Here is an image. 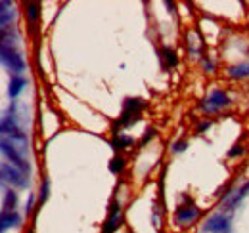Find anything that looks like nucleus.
<instances>
[{
  "mask_svg": "<svg viewBox=\"0 0 249 233\" xmlns=\"http://www.w3.org/2000/svg\"><path fill=\"white\" fill-rule=\"evenodd\" d=\"M2 63H4V67L14 77H19L25 71V61H23V58L14 50V46H8V44H2Z\"/></svg>",
  "mask_w": 249,
  "mask_h": 233,
  "instance_id": "nucleus-1",
  "label": "nucleus"
},
{
  "mask_svg": "<svg viewBox=\"0 0 249 233\" xmlns=\"http://www.w3.org/2000/svg\"><path fill=\"white\" fill-rule=\"evenodd\" d=\"M142 109H144V100H140V98L124 100L123 113L119 116V126H128V124L136 122L140 113H142Z\"/></svg>",
  "mask_w": 249,
  "mask_h": 233,
  "instance_id": "nucleus-2",
  "label": "nucleus"
},
{
  "mask_svg": "<svg viewBox=\"0 0 249 233\" xmlns=\"http://www.w3.org/2000/svg\"><path fill=\"white\" fill-rule=\"evenodd\" d=\"M2 153H4L6 159H10V163H12L16 168H19L21 172H29V165H27V161H25V155L19 153V151L14 147V144H10L6 138H2Z\"/></svg>",
  "mask_w": 249,
  "mask_h": 233,
  "instance_id": "nucleus-3",
  "label": "nucleus"
},
{
  "mask_svg": "<svg viewBox=\"0 0 249 233\" xmlns=\"http://www.w3.org/2000/svg\"><path fill=\"white\" fill-rule=\"evenodd\" d=\"M2 182H10L16 187H25L27 185L25 172H21L19 168H16L14 165H8V163H2Z\"/></svg>",
  "mask_w": 249,
  "mask_h": 233,
  "instance_id": "nucleus-4",
  "label": "nucleus"
},
{
  "mask_svg": "<svg viewBox=\"0 0 249 233\" xmlns=\"http://www.w3.org/2000/svg\"><path fill=\"white\" fill-rule=\"evenodd\" d=\"M228 103H230V98H228L222 90H215V92H211V94H209L207 103H205L203 107H205V111H217V109L226 107Z\"/></svg>",
  "mask_w": 249,
  "mask_h": 233,
  "instance_id": "nucleus-5",
  "label": "nucleus"
},
{
  "mask_svg": "<svg viewBox=\"0 0 249 233\" xmlns=\"http://www.w3.org/2000/svg\"><path fill=\"white\" fill-rule=\"evenodd\" d=\"M121 220H123V216H121L119 203L113 201V203H111V208H109V216H107L106 226H104V233H113L119 226H121Z\"/></svg>",
  "mask_w": 249,
  "mask_h": 233,
  "instance_id": "nucleus-6",
  "label": "nucleus"
},
{
  "mask_svg": "<svg viewBox=\"0 0 249 233\" xmlns=\"http://www.w3.org/2000/svg\"><path fill=\"white\" fill-rule=\"evenodd\" d=\"M199 216V208L197 206H180L177 212H175V222L180 224V226H188L192 224L196 218Z\"/></svg>",
  "mask_w": 249,
  "mask_h": 233,
  "instance_id": "nucleus-7",
  "label": "nucleus"
},
{
  "mask_svg": "<svg viewBox=\"0 0 249 233\" xmlns=\"http://www.w3.org/2000/svg\"><path fill=\"white\" fill-rule=\"evenodd\" d=\"M228 228H230V224H228V218L224 214L211 216L207 220V224H205V232H211V233H226Z\"/></svg>",
  "mask_w": 249,
  "mask_h": 233,
  "instance_id": "nucleus-8",
  "label": "nucleus"
},
{
  "mask_svg": "<svg viewBox=\"0 0 249 233\" xmlns=\"http://www.w3.org/2000/svg\"><path fill=\"white\" fill-rule=\"evenodd\" d=\"M19 222H21V218H19V214H18V212H2V226H0V230H2V232H6L8 228L18 226Z\"/></svg>",
  "mask_w": 249,
  "mask_h": 233,
  "instance_id": "nucleus-9",
  "label": "nucleus"
},
{
  "mask_svg": "<svg viewBox=\"0 0 249 233\" xmlns=\"http://www.w3.org/2000/svg\"><path fill=\"white\" fill-rule=\"evenodd\" d=\"M25 79L23 77H12V81H10V86H8V94H10V98H16L23 88H25Z\"/></svg>",
  "mask_w": 249,
  "mask_h": 233,
  "instance_id": "nucleus-10",
  "label": "nucleus"
},
{
  "mask_svg": "<svg viewBox=\"0 0 249 233\" xmlns=\"http://www.w3.org/2000/svg\"><path fill=\"white\" fill-rule=\"evenodd\" d=\"M228 75L232 79H246L249 77V63H240V65H234L228 69Z\"/></svg>",
  "mask_w": 249,
  "mask_h": 233,
  "instance_id": "nucleus-11",
  "label": "nucleus"
},
{
  "mask_svg": "<svg viewBox=\"0 0 249 233\" xmlns=\"http://www.w3.org/2000/svg\"><path fill=\"white\" fill-rule=\"evenodd\" d=\"M159 54H161V59H165V67H175L178 63V58H177L175 50L169 48V46H165L163 50H159Z\"/></svg>",
  "mask_w": 249,
  "mask_h": 233,
  "instance_id": "nucleus-12",
  "label": "nucleus"
},
{
  "mask_svg": "<svg viewBox=\"0 0 249 233\" xmlns=\"http://www.w3.org/2000/svg\"><path fill=\"white\" fill-rule=\"evenodd\" d=\"M18 203V195L14 189H8L4 193V212H14V206Z\"/></svg>",
  "mask_w": 249,
  "mask_h": 233,
  "instance_id": "nucleus-13",
  "label": "nucleus"
},
{
  "mask_svg": "<svg viewBox=\"0 0 249 233\" xmlns=\"http://www.w3.org/2000/svg\"><path fill=\"white\" fill-rule=\"evenodd\" d=\"M124 168V159L121 155H117V157H113L111 159V163H109V170L113 172V174H121V170Z\"/></svg>",
  "mask_w": 249,
  "mask_h": 233,
  "instance_id": "nucleus-14",
  "label": "nucleus"
},
{
  "mask_svg": "<svg viewBox=\"0 0 249 233\" xmlns=\"http://www.w3.org/2000/svg\"><path fill=\"white\" fill-rule=\"evenodd\" d=\"M111 146L115 151H119V149H124L126 146H132V138L130 136H117L113 142H111Z\"/></svg>",
  "mask_w": 249,
  "mask_h": 233,
  "instance_id": "nucleus-15",
  "label": "nucleus"
},
{
  "mask_svg": "<svg viewBox=\"0 0 249 233\" xmlns=\"http://www.w3.org/2000/svg\"><path fill=\"white\" fill-rule=\"evenodd\" d=\"M27 16H29V21L35 23L40 16V6L38 4H27Z\"/></svg>",
  "mask_w": 249,
  "mask_h": 233,
  "instance_id": "nucleus-16",
  "label": "nucleus"
},
{
  "mask_svg": "<svg viewBox=\"0 0 249 233\" xmlns=\"http://www.w3.org/2000/svg\"><path fill=\"white\" fill-rule=\"evenodd\" d=\"M48 197V180H42V189H40V201H46Z\"/></svg>",
  "mask_w": 249,
  "mask_h": 233,
  "instance_id": "nucleus-17",
  "label": "nucleus"
},
{
  "mask_svg": "<svg viewBox=\"0 0 249 233\" xmlns=\"http://www.w3.org/2000/svg\"><path fill=\"white\" fill-rule=\"evenodd\" d=\"M184 149H186V144H184V142H177L175 147H173L175 153H180V151H184Z\"/></svg>",
  "mask_w": 249,
  "mask_h": 233,
  "instance_id": "nucleus-18",
  "label": "nucleus"
},
{
  "mask_svg": "<svg viewBox=\"0 0 249 233\" xmlns=\"http://www.w3.org/2000/svg\"><path fill=\"white\" fill-rule=\"evenodd\" d=\"M152 138H154V128H150V130H148V134H144V138H142V142H140V144L144 146V144H146L148 140H152Z\"/></svg>",
  "mask_w": 249,
  "mask_h": 233,
  "instance_id": "nucleus-19",
  "label": "nucleus"
},
{
  "mask_svg": "<svg viewBox=\"0 0 249 233\" xmlns=\"http://www.w3.org/2000/svg\"><path fill=\"white\" fill-rule=\"evenodd\" d=\"M244 153V147L242 146H234V149L230 151V157H236V155H242Z\"/></svg>",
  "mask_w": 249,
  "mask_h": 233,
  "instance_id": "nucleus-20",
  "label": "nucleus"
},
{
  "mask_svg": "<svg viewBox=\"0 0 249 233\" xmlns=\"http://www.w3.org/2000/svg\"><path fill=\"white\" fill-rule=\"evenodd\" d=\"M207 126H209V122H203V124H201V126H199V132H203V130H205V128H207Z\"/></svg>",
  "mask_w": 249,
  "mask_h": 233,
  "instance_id": "nucleus-21",
  "label": "nucleus"
}]
</instances>
